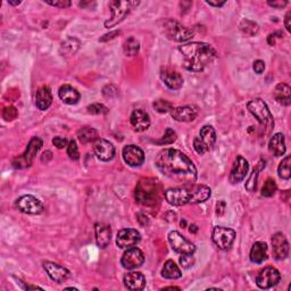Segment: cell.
<instances>
[{
    "label": "cell",
    "instance_id": "cell-2",
    "mask_svg": "<svg viewBox=\"0 0 291 291\" xmlns=\"http://www.w3.org/2000/svg\"><path fill=\"white\" fill-rule=\"evenodd\" d=\"M183 56V66L191 72H201L216 58V50L210 44L190 43L179 47Z\"/></svg>",
    "mask_w": 291,
    "mask_h": 291
},
{
    "label": "cell",
    "instance_id": "cell-29",
    "mask_svg": "<svg viewBox=\"0 0 291 291\" xmlns=\"http://www.w3.org/2000/svg\"><path fill=\"white\" fill-rule=\"evenodd\" d=\"M251 261L255 264H261L267 259V245L263 241L255 242L251 249Z\"/></svg>",
    "mask_w": 291,
    "mask_h": 291
},
{
    "label": "cell",
    "instance_id": "cell-50",
    "mask_svg": "<svg viewBox=\"0 0 291 291\" xmlns=\"http://www.w3.org/2000/svg\"><path fill=\"white\" fill-rule=\"evenodd\" d=\"M119 33H121V32H119V31H113V32H111V33H108V34H105V35H103L102 38H100V39H99V41H101V43H103V41H107L108 39H109V40H111V39H114V38H115V35H118Z\"/></svg>",
    "mask_w": 291,
    "mask_h": 291
},
{
    "label": "cell",
    "instance_id": "cell-32",
    "mask_svg": "<svg viewBox=\"0 0 291 291\" xmlns=\"http://www.w3.org/2000/svg\"><path fill=\"white\" fill-rule=\"evenodd\" d=\"M162 275L165 279L176 280L182 277V272L178 265H176L172 259H169V261L165 262L164 266L162 268Z\"/></svg>",
    "mask_w": 291,
    "mask_h": 291
},
{
    "label": "cell",
    "instance_id": "cell-4",
    "mask_svg": "<svg viewBox=\"0 0 291 291\" xmlns=\"http://www.w3.org/2000/svg\"><path fill=\"white\" fill-rule=\"evenodd\" d=\"M138 2H119V0H114L109 3V8H111L112 16L105 22V28H114L117 24L123 22L128 15L131 13V10L138 6Z\"/></svg>",
    "mask_w": 291,
    "mask_h": 291
},
{
    "label": "cell",
    "instance_id": "cell-55",
    "mask_svg": "<svg viewBox=\"0 0 291 291\" xmlns=\"http://www.w3.org/2000/svg\"><path fill=\"white\" fill-rule=\"evenodd\" d=\"M189 230H190V232H192V233H196L197 231H198V227H197V225H195V224H191Z\"/></svg>",
    "mask_w": 291,
    "mask_h": 291
},
{
    "label": "cell",
    "instance_id": "cell-44",
    "mask_svg": "<svg viewBox=\"0 0 291 291\" xmlns=\"http://www.w3.org/2000/svg\"><path fill=\"white\" fill-rule=\"evenodd\" d=\"M195 263V259L192 255H182L180 257V264L183 268H189Z\"/></svg>",
    "mask_w": 291,
    "mask_h": 291
},
{
    "label": "cell",
    "instance_id": "cell-5",
    "mask_svg": "<svg viewBox=\"0 0 291 291\" xmlns=\"http://www.w3.org/2000/svg\"><path fill=\"white\" fill-rule=\"evenodd\" d=\"M247 108L263 128L264 127L267 128L268 131L273 129L274 127L273 115L271 114V112H269V109L264 100L259 99V98L253 99L247 103Z\"/></svg>",
    "mask_w": 291,
    "mask_h": 291
},
{
    "label": "cell",
    "instance_id": "cell-43",
    "mask_svg": "<svg viewBox=\"0 0 291 291\" xmlns=\"http://www.w3.org/2000/svg\"><path fill=\"white\" fill-rule=\"evenodd\" d=\"M18 115V113H17V109L13 107V106H9V107H6L4 109V112H3V117L6 119V121H13V119H15L17 117Z\"/></svg>",
    "mask_w": 291,
    "mask_h": 291
},
{
    "label": "cell",
    "instance_id": "cell-49",
    "mask_svg": "<svg viewBox=\"0 0 291 291\" xmlns=\"http://www.w3.org/2000/svg\"><path fill=\"white\" fill-rule=\"evenodd\" d=\"M268 6H271L273 8H277V9H282L283 7H285L288 5V2H282V0H279V2H267Z\"/></svg>",
    "mask_w": 291,
    "mask_h": 291
},
{
    "label": "cell",
    "instance_id": "cell-52",
    "mask_svg": "<svg viewBox=\"0 0 291 291\" xmlns=\"http://www.w3.org/2000/svg\"><path fill=\"white\" fill-rule=\"evenodd\" d=\"M290 19H291V12H288L287 15H285V17H284V27H285V29H287L288 32H290V31H291Z\"/></svg>",
    "mask_w": 291,
    "mask_h": 291
},
{
    "label": "cell",
    "instance_id": "cell-37",
    "mask_svg": "<svg viewBox=\"0 0 291 291\" xmlns=\"http://www.w3.org/2000/svg\"><path fill=\"white\" fill-rule=\"evenodd\" d=\"M153 107L155 108L156 112H158L160 114H165V113H169L172 111L174 108L173 107V103L170 102L169 100H165V99H157L153 102Z\"/></svg>",
    "mask_w": 291,
    "mask_h": 291
},
{
    "label": "cell",
    "instance_id": "cell-17",
    "mask_svg": "<svg viewBox=\"0 0 291 291\" xmlns=\"http://www.w3.org/2000/svg\"><path fill=\"white\" fill-rule=\"evenodd\" d=\"M93 152H95L97 158L101 162H109L115 156V147L108 140L97 139L93 142Z\"/></svg>",
    "mask_w": 291,
    "mask_h": 291
},
{
    "label": "cell",
    "instance_id": "cell-34",
    "mask_svg": "<svg viewBox=\"0 0 291 291\" xmlns=\"http://www.w3.org/2000/svg\"><path fill=\"white\" fill-rule=\"evenodd\" d=\"M123 49H124V54L127 56H134L139 53L140 43L134 38V36H129V38L124 41Z\"/></svg>",
    "mask_w": 291,
    "mask_h": 291
},
{
    "label": "cell",
    "instance_id": "cell-42",
    "mask_svg": "<svg viewBox=\"0 0 291 291\" xmlns=\"http://www.w3.org/2000/svg\"><path fill=\"white\" fill-rule=\"evenodd\" d=\"M67 155H69V157L73 160H77L80 158L79 148H77V144L74 140H71L69 144H67Z\"/></svg>",
    "mask_w": 291,
    "mask_h": 291
},
{
    "label": "cell",
    "instance_id": "cell-33",
    "mask_svg": "<svg viewBox=\"0 0 291 291\" xmlns=\"http://www.w3.org/2000/svg\"><path fill=\"white\" fill-rule=\"evenodd\" d=\"M77 139L80 140V142L86 144L89 142H95L98 138V131L93 128L85 127L81 128L79 131H77Z\"/></svg>",
    "mask_w": 291,
    "mask_h": 291
},
{
    "label": "cell",
    "instance_id": "cell-57",
    "mask_svg": "<svg viewBox=\"0 0 291 291\" xmlns=\"http://www.w3.org/2000/svg\"><path fill=\"white\" fill-rule=\"evenodd\" d=\"M164 290H180V288H178V287H168V288H164Z\"/></svg>",
    "mask_w": 291,
    "mask_h": 291
},
{
    "label": "cell",
    "instance_id": "cell-21",
    "mask_svg": "<svg viewBox=\"0 0 291 291\" xmlns=\"http://www.w3.org/2000/svg\"><path fill=\"white\" fill-rule=\"evenodd\" d=\"M248 171H249V164L247 160L243 158L242 156H238L235 160V164L232 166L228 180H230L232 184H237L246 178Z\"/></svg>",
    "mask_w": 291,
    "mask_h": 291
},
{
    "label": "cell",
    "instance_id": "cell-30",
    "mask_svg": "<svg viewBox=\"0 0 291 291\" xmlns=\"http://www.w3.org/2000/svg\"><path fill=\"white\" fill-rule=\"evenodd\" d=\"M273 97L279 103L289 106L291 102V89L287 83H279L273 91Z\"/></svg>",
    "mask_w": 291,
    "mask_h": 291
},
{
    "label": "cell",
    "instance_id": "cell-23",
    "mask_svg": "<svg viewBox=\"0 0 291 291\" xmlns=\"http://www.w3.org/2000/svg\"><path fill=\"white\" fill-rule=\"evenodd\" d=\"M130 122L136 132H143L150 126V116L148 113H146L142 109H136L131 114Z\"/></svg>",
    "mask_w": 291,
    "mask_h": 291
},
{
    "label": "cell",
    "instance_id": "cell-26",
    "mask_svg": "<svg viewBox=\"0 0 291 291\" xmlns=\"http://www.w3.org/2000/svg\"><path fill=\"white\" fill-rule=\"evenodd\" d=\"M53 102V95L49 87L43 86L40 87L35 93V106L40 111H47Z\"/></svg>",
    "mask_w": 291,
    "mask_h": 291
},
{
    "label": "cell",
    "instance_id": "cell-10",
    "mask_svg": "<svg viewBox=\"0 0 291 291\" xmlns=\"http://www.w3.org/2000/svg\"><path fill=\"white\" fill-rule=\"evenodd\" d=\"M213 241L221 251H228L236 239V231L230 227L215 226L213 230Z\"/></svg>",
    "mask_w": 291,
    "mask_h": 291
},
{
    "label": "cell",
    "instance_id": "cell-24",
    "mask_svg": "<svg viewBox=\"0 0 291 291\" xmlns=\"http://www.w3.org/2000/svg\"><path fill=\"white\" fill-rule=\"evenodd\" d=\"M95 233H96V241L99 248H106L112 239V230L111 226L106 223L99 222L95 225Z\"/></svg>",
    "mask_w": 291,
    "mask_h": 291
},
{
    "label": "cell",
    "instance_id": "cell-27",
    "mask_svg": "<svg viewBox=\"0 0 291 291\" xmlns=\"http://www.w3.org/2000/svg\"><path fill=\"white\" fill-rule=\"evenodd\" d=\"M58 96L61 101L67 103V105H75L81 98L80 92L70 85L61 86L58 90Z\"/></svg>",
    "mask_w": 291,
    "mask_h": 291
},
{
    "label": "cell",
    "instance_id": "cell-8",
    "mask_svg": "<svg viewBox=\"0 0 291 291\" xmlns=\"http://www.w3.org/2000/svg\"><path fill=\"white\" fill-rule=\"evenodd\" d=\"M43 140L38 137H34L30 140V142L27 147V150L13 160V166L15 169H27L32 164L35 155L40 152L43 148Z\"/></svg>",
    "mask_w": 291,
    "mask_h": 291
},
{
    "label": "cell",
    "instance_id": "cell-51",
    "mask_svg": "<svg viewBox=\"0 0 291 291\" xmlns=\"http://www.w3.org/2000/svg\"><path fill=\"white\" fill-rule=\"evenodd\" d=\"M137 216H138V221H139L140 224H141V225H147L148 224V222H149L148 217L146 216L144 214H142V213H139Z\"/></svg>",
    "mask_w": 291,
    "mask_h": 291
},
{
    "label": "cell",
    "instance_id": "cell-6",
    "mask_svg": "<svg viewBox=\"0 0 291 291\" xmlns=\"http://www.w3.org/2000/svg\"><path fill=\"white\" fill-rule=\"evenodd\" d=\"M163 32L170 40L175 43H185L194 36V31L175 19H165L163 22Z\"/></svg>",
    "mask_w": 291,
    "mask_h": 291
},
{
    "label": "cell",
    "instance_id": "cell-38",
    "mask_svg": "<svg viewBox=\"0 0 291 291\" xmlns=\"http://www.w3.org/2000/svg\"><path fill=\"white\" fill-rule=\"evenodd\" d=\"M176 138H178V136H176V133L174 130L172 129H166V131L164 133V136L160 138L159 140H156L155 143H157L159 146H163V144H172L173 142L176 141Z\"/></svg>",
    "mask_w": 291,
    "mask_h": 291
},
{
    "label": "cell",
    "instance_id": "cell-54",
    "mask_svg": "<svg viewBox=\"0 0 291 291\" xmlns=\"http://www.w3.org/2000/svg\"><path fill=\"white\" fill-rule=\"evenodd\" d=\"M206 4L213 7H222L225 5V2H212V0H206Z\"/></svg>",
    "mask_w": 291,
    "mask_h": 291
},
{
    "label": "cell",
    "instance_id": "cell-18",
    "mask_svg": "<svg viewBox=\"0 0 291 291\" xmlns=\"http://www.w3.org/2000/svg\"><path fill=\"white\" fill-rule=\"evenodd\" d=\"M273 256L278 261H283L289 255V242L287 238L281 232L275 233L272 237Z\"/></svg>",
    "mask_w": 291,
    "mask_h": 291
},
{
    "label": "cell",
    "instance_id": "cell-11",
    "mask_svg": "<svg viewBox=\"0 0 291 291\" xmlns=\"http://www.w3.org/2000/svg\"><path fill=\"white\" fill-rule=\"evenodd\" d=\"M169 242L173 251L180 255H194L196 252L194 243L178 231H171L169 233Z\"/></svg>",
    "mask_w": 291,
    "mask_h": 291
},
{
    "label": "cell",
    "instance_id": "cell-16",
    "mask_svg": "<svg viewBox=\"0 0 291 291\" xmlns=\"http://www.w3.org/2000/svg\"><path fill=\"white\" fill-rule=\"evenodd\" d=\"M123 159L131 168H139L144 162V153L141 148L134 144H129L123 148Z\"/></svg>",
    "mask_w": 291,
    "mask_h": 291
},
{
    "label": "cell",
    "instance_id": "cell-19",
    "mask_svg": "<svg viewBox=\"0 0 291 291\" xmlns=\"http://www.w3.org/2000/svg\"><path fill=\"white\" fill-rule=\"evenodd\" d=\"M160 79L171 90H179L183 86V77L179 72L170 69V67H163L160 71Z\"/></svg>",
    "mask_w": 291,
    "mask_h": 291
},
{
    "label": "cell",
    "instance_id": "cell-3",
    "mask_svg": "<svg viewBox=\"0 0 291 291\" xmlns=\"http://www.w3.org/2000/svg\"><path fill=\"white\" fill-rule=\"evenodd\" d=\"M160 185L157 180L152 178H143L140 180L134 191L137 202L146 207H154L159 200Z\"/></svg>",
    "mask_w": 291,
    "mask_h": 291
},
{
    "label": "cell",
    "instance_id": "cell-56",
    "mask_svg": "<svg viewBox=\"0 0 291 291\" xmlns=\"http://www.w3.org/2000/svg\"><path fill=\"white\" fill-rule=\"evenodd\" d=\"M8 4H9V5H13V6H18V5L20 4V2H12V0H9Z\"/></svg>",
    "mask_w": 291,
    "mask_h": 291
},
{
    "label": "cell",
    "instance_id": "cell-9",
    "mask_svg": "<svg viewBox=\"0 0 291 291\" xmlns=\"http://www.w3.org/2000/svg\"><path fill=\"white\" fill-rule=\"evenodd\" d=\"M166 201L172 206H183L192 204L191 185H184L181 188H171L164 192Z\"/></svg>",
    "mask_w": 291,
    "mask_h": 291
},
{
    "label": "cell",
    "instance_id": "cell-53",
    "mask_svg": "<svg viewBox=\"0 0 291 291\" xmlns=\"http://www.w3.org/2000/svg\"><path fill=\"white\" fill-rule=\"evenodd\" d=\"M217 211H216V213H217V215H222L223 213H224V210H225V202L224 201H220L217 204Z\"/></svg>",
    "mask_w": 291,
    "mask_h": 291
},
{
    "label": "cell",
    "instance_id": "cell-7",
    "mask_svg": "<svg viewBox=\"0 0 291 291\" xmlns=\"http://www.w3.org/2000/svg\"><path fill=\"white\" fill-rule=\"evenodd\" d=\"M216 142V132L212 126L202 127L199 136L194 140V148L199 155H204L213 149Z\"/></svg>",
    "mask_w": 291,
    "mask_h": 291
},
{
    "label": "cell",
    "instance_id": "cell-31",
    "mask_svg": "<svg viewBox=\"0 0 291 291\" xmlns=\"http://www.w3.org/2000/svg\"><path fill=\"white\" fill-rule=\"evenodd\" d=\"M81 43L76 38H73V36H70L67 38L65 41H63L60 45V49L59 53L61 56L64 57H70L75 55V53L80 48Z\"/></svg>",
    "mask_w": 291,
    "mask_h": 291
},
{
    "label": "cell",
    "instance_id": "cell-46",
    "mask_svg": "<svg viewBox=\"0 0 291 291\" xmlns=\"http://www.w3.org/2000/svg\"><path fill=\"white\" fill-rule=\"evenodd\" d=\"M253 69L255 71V73H257V74H262L265 70V63L261 59H257L254 61V65H253Z\"/></svg>",
    "mask_w": 291,
    "mask_h": 291
},
{
    "label": "cell",
    "instance_id": "cell-25",
    "mask_svg": "<svg viewBox=\"0 0 291 291\" xmlns=\"http://www.w3.org/2000/svg\"><path fill=\"white\" fill-rule=\"evenodd\" d=\"M124 285L126 288L132 291L142 290L146 287V278L140 272H129L124 277Z\"/></svg>",
    "mask_w": 291,
    "mask_h": 291
},
{
    "label": "cell",
    "instance_id": "cell-20",
    "mask_svg": "<svg viewBox=\"0 0 291 291\" xmlns=\"http://www.w3.org/2000/svg\"><path fill=\"white\" fill-rule=\"evenodd\" d=\"M44 268L47 274L49 275V278L57 283L65 282L66 280L70 278L69 269L65 268L64 266H60V265L56 264L54 262H49V261L44 262Z\"/></svg>",
    "mask_w": 291,
    "mask_h": 291
},
{
    "label": "cell",
    "instance_id": "cell-45",
    "mask_svg": "<svg viewBox=\"0 0 291 291\" xmlns=\"http://www.w3.org/2000/svg\"><path fill=\"white\" fill-rule=\"evenodd\" d=\"M45 3H47L50 6H54V7H58V8H67L70 7L72 3L69 2V0H55V2H50V0H46Z\"/></svg>",
    "mask_w": 291,
    "mask_h": 291
},
{
    "label": "cell",
    "instance_id": "cell-14",
    "mask_svg": "<svg viewBox=\"0 0 291 291\" xmlns=\"http://www.w3.org/2000/svg\"><path fill=\"white\" fill-rule=\"evenodd\" d=\"M144 263V255L141 249L137 247H132L127 249V252L123 254L121 258L122 266L126 269H136L142 266Z\"/></svg>",
    "mask_w": 291,
    "mask_h": 291
},
{
    "label": "cell",
    "instance_id": "cell-13",
    "mask_svg": "<svg viewBox=\"0 0 291 291\" xmlns=\"http://www.w3.org/2000/svg\"><path fill=\"white\" fill-rule=\"evenodd\" d=\"M281 280V274L273 266H267L262 269L256 278V284L261 289H269L277 285Z\"/></svg>",
    "mask_w": 291,
    "mask_h": 291
},
{
    "label": "cell",
    "instance_id": "cell-28",
    "mask_svg": "<svg viewBox=\"0 0 291 291\" xmlns=\"http://www.w3.org/2000/svg\"><path fill=\"white\" fill-rule=\"evenodd\" d=\"M268 150L272 155L277 156H283L285 154V139L282 133H275L274 136L271 138L268 142Z\"/></svg>",
    "mask_w": 291,
    "mask_h": 291
},
{
    "label": "cell",
    "instance_id": "cell-48",
    "mask_svg": "<svg viewBox=\"0 0 291 291\" xmlns=\"http://www.w3.org/2000/svg\"><path fill=\"white\" fill-rule=\"evenodd\" d=\"M53 143L56 146L58 149H63L64 147H66V139L65 138H61V137H55L53 139Z\"/></svg>",
    "mask_w": 291,
    "mask_h": 291
},
{
    "label": "cell",
    "instance_id": "cell-39",
    "mask_svg": "<svg viewBox=\"0 0 291 291\" xmlns=\"http://www.w3.org/2000/svg\"><path fill=\"white\" fill-rule=\"evenodd\" d=\"M261 165V168H256V169H254L253 171V173L251 175V178L248 179V181L246 182V185H245V188L249 191V192H253L255 189H256V181H257V176H258V172L261 170H263L265 168V163L263 164V162L259 163Z\"/></svg>",
    "mask_w": 291,
    "mask_h": 291
},
{
    "label": "cell",
    "instance_id": "cell-1",
    "mask_svg": "<svg viewBox=\"0 0 291 291\" xmlns=\"http://www.w3.org/2000/svg\"><path fill=\"white\" fill-rule=\"evenodd\" d=\"M155 165L166 178L184 185L194 184L197 180V169L194 162L178 149L169 148L159 152Z\"/></svg>",
    "mask_w": 291,
    "mask_h": 291
},
{
    "label": "cell",
    "instance_id": "cell-47",
    "mask_svg": "<svg viewBox=\"0 0 291 291\" xmlns=\"http://www.w3.org/2000/svg\"><path fill=\"white\" fill-rule=\"evenodd\" d=\"M106 87L108 88L109 91L103 89V90H102L103 96L107 97V98H113V97H115V96L117 95V91H118V90H117L116 87H114L113 85H109V86H106Z\"/></svg>",
    "mask_w": 291,
    "mask_h": 291
},
{
    "label": "cell",
    "instance_id": "cell-15",
    "mask_svg": "<svg viewBox=\"0 0 291 291\" xmlns=\"http://www.w3.org/2000/svg\"><path fill=\"white\" fill-rule=\"evenodd\" d=\"M141 240L140 233L134 228H123L119 230L116 237V245L121 249H129L136 247Z\"/></svg>",
    "mask_w": 291,
    "mask_h": 291
},
{
    "label": "cell",
    "instance_id": "cell-35",
    "mask_svg": "<svg viewBox=\"0 0 291 291\" xmlns=\"http://www.w3.org/2000/svg\"><path fill=\"white\" fill-rule=\"evenodd\" d=\"M278 174L282 180H289L291 178V157H287L282 159L278 168Z\"/></svg>",
    "mask_w": 291,
    "mask_h": 291
},
{
    "label": "cell",
    "instance_id": "cell-36",
    "mask_svg": "<svg viewBox=\"0 0 291 291\" xmlns=\"http://www.w3.org/2000/svg\"><path fill=\"white\" fill-rule=\"evenodd\" d=\"M240 30L242 31L243 34H246L248 36H254L258 33L259 27L257 23L254 22V20L246 18L240 23Z\"/></svg>",
    "mask_w": 291,
    "mask_h": 291
},
{
    "label": "cell",
    "instance_id": "cell-12",
    "mask_svg": "<svg viewBox=\"0 0 291 291\" xmlns=\"http://www.w3.org/2000/svg\"><path fill=\"white\" fill-rule=\"evenodd\" d=\"M15 206H16V209L19 212L30 215H39L44 212L43 202L32 195H25L19 197L16 202H15Z\"/></svg>",
    "mask_w": 291,
    "mask_h": 291
},
{
    "label": "cell",
    "instance_id": "cell-40",
    "mask_svg": "<svg viewBox=\"0 0 291 291\" xmlns=\"http://www.w3.org/2000/svg\"><path fill=\"white\" fill-rule=\"evenodd\" d=\"M277 183L272 179H267L262 188V196L264 197H272L275 192H277Z\"/></svg>",
    "mask_w": 291,
    "mask_h": 291
},
{
    "label": "cell",
    "instance_id": "cell-41",
    "mask_svg": "<svg viewBox=\"0 0 291 291\" xmlns=\"http://www.w3.org/2000/svg\"><path fill=\"white\" fill-rule=\"evenodd\" d=\"M87 111L89 114H92V115H105V114L108 113V108L105 105H102V103L95 102L88 106Z\"/></svg>",
    "mask_w": 291,
    "mask_h": 291
},
{
    "label": "cell",
    "instance_id": "cell-22",
    "mask_svg": "<svg viewBox=\"0 0 291 291\" xmlns=\"http://www.w3.org/2000/svg\"><path fill=\"white\" fill-rule=\"evenodd\" d=\"M171 116L178 122H192L198 116V109L195 106H180L171 111Z\"/></svg>",
    "mask_w": 291,
    "mask_h": 291
}]
</instances>
